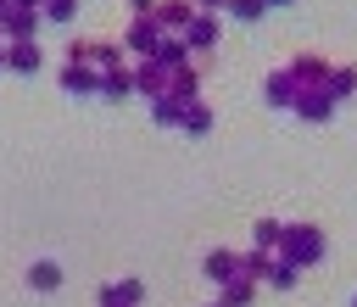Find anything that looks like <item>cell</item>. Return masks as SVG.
<instances>
[{
    "mask_svg": "<svg viewBox=\"0 0 357 307\" xmlns=\"http://www.w3.org/2000/svg\"><path fill=\"white\" fill-rule=\"evenodd\" d=\"M324 251H329V240H324V229L318 223H284V240H279V251L273 257H284L290 268H318L324 262Z\"/></svg>",
    "mask_w": 357,
    "mask_h": 307,
    "instance_id": "cell-1",
    "label": "cell"
},
{
    "mask_svg": "<svg viewBox=\"0 0 357 307\" xmlns=\"http://www.w3.org/2000/svg\"><path fill=\"white\" fill-rule=\"evenodd\" d=\"M117 45H123V56H128V61H145V56L162 45V28H156V17H151V11H134Z\"/></svg>",
    "mask_w": 357,
    "mask_h": 307,
    "instance_id": "cell-2",
    "label": "cell"
},
{
    "mask_svg": "<svg viewBox=\"0 0 357 307\" xmlns=\"http://www.w3.org/2000/svg\"><path fill=\"white\" fill-rule=\"evenodd\" d=\"M329 56H318V50H296L290 61H284V73L296 78V89H324V78H329Z\"/></svg>",
    "mask_w": 357,
    "mask_h": 307,
    "instance_id": "cell-3",
    "label": "cell"
},
{
    "mask_svg": "<svg viewBox=\"0 0 357 307\" xmlns=\"http://www.w3.org/2000/svg\"><path fill=\"white\" fill-rule=\"evenodd\" d=\"M218 33H223V17H201V11H195L190 28H184L178 39H184L190 56H206V50H218Z\"/></svg>",
    "mask_w": 357,
    "mask_h": 307,
    "instance_id": "cell-4",
    "label": "cell"
},
{
    "mask_svg": "<svg viewBox=\"0 0 357 307\" xmlns=\"http://www.w3.org/2000/svg\"><path fill=\"white\" fill-rule=\"evenodd\" d=\"M45 67V50H39V39H6V73H17V78H33Z\"/></svg>",
    "mask_w": 357,
    "mask_h": 307,
    "instance_id": "cell-5",
    "label": "cell"
},
{
    "mask_svg": "<svg viewBox=\"0 0 357 307\" xmlns=\"http://www.w3.org/2000/svg\"><path fill=\"white\" fill-rule=\"evenodd\" d=\"M290 112H296L301 123H329V117H335V100H329V89H296Z\"/></svg>",
    "mask_w": 357,
    "mask_h": 307,
    "instance_id": "cell-6",
    "label": "cell"
},
{
    "mask_svg": "<svg viewBox=\"0 0 357 307\" xmlns=\"http://www.w3.org/2000/svg\"><path fill=\"white\" fill-rule=\"evenodd\" d=\"M95 301H100V307H139V301H145V279H134V274H128V279H112V285L95 290Z\"/></svg>",
    "mask_w": 357,
    "mask_h": 307,
    "instance_id": "cell-7",
    "label": "cell"
},
{
    "mask_svg": "<svg viewBox=\"0 0 357 307\" xmlns=\"http://www.w3.org/2000/svg\"><path fill=\"white\" fill-rule=\"evenodd\" d=\"M151 17H156L162 33H184L190 17H195V6H190V0H151Z\"/></svg>",
    "mask_w": 357,
    "mask_h": 307,
    "instance_id": "cell-8",
    "label": "cell"
},
{
    "mask_svg": "<svg viewBox=\"0 0 357 307\" xmlns=\"http://www.w3.org/2000/svg\"><path fill=\"white\" fill-rule=\"evenodd\" d=\"M39 28H45V17L28 11V6H11V11L0 17V33H6V39H39Z\"/></svg>",
    "mask_w": 357,
    "mask_h": 307,
    "instance_id": "cell-9",
    "label": "cell"
},
{
    "mask_svg": "<svg viewBox=\"0 0 357 307\" xmlns=\"http://www.w3.org/2000/svg\"><path fill=\"white\" fill-rule=\"evenodd\" d=\"M128 67H134V95H139V100L167 95V73H162L156 61H128Z\"/></svg>",
    "mask_w": 357,
    "mask_h": 307,
    "instance_id": "cell-10",
    "label": "cell"
},
{
    "mask_svg": "<svg viewBox=\"0 0 357 307\" xmlns=\"http://www.w3.org/2000/svg\"><path fill=\"white\" fill-rule=\"evenodd\" d=\"M262 100H268L273 112H290V100H296V78H290L284 67H273V73L262 78Z\"/></svg>",
    "mask_w": 357,
    "mask_h": 307,
    "instance_id": "cell-11",
    "label": "cell"
},
{
    "mask_svg": "<svg viewBox=\"0 0 357 307\" xmlns=\"http://www.w3.org/2000/svg\"><path fill=\"white\" fill-rule=\"evenodd\" d=\"M61 89H67V95H100V73L84 67V61H67V67H61Z\"/></svg>",
    "mask_w": 357,
    "mask_h": 307,
    "instance_id": "cell-12",
    "label": "cell"
},
{
    "mask_svg": "<svg viewBox=\"0 0 357 307\" xmlns=\"http://www.w3.org/2000/svg\"><path fill=\"white\" fill-rule=\"evenodd\" d=\"M167 95H173V100H201V67H195V61L173 67V73H167Z\"/></svg>",
    "mask_w": 357,
    "mask_h": 307,
    "instance_id": "cell-13",
    "label": "cell"
},
{
    "mask_svg": "<svg viewBox=\"0 0 357 307\" xmlns=\"http://www.w3.org/2000/svg\"><path fill=\"white\" fill-rule=\"evenodd\" d=\"M201 274H206L212 285H223V279H234V274H240V251H229V246H218V251H206V257H201Z\"/></svg>",
    "mask_w": 357,
    "mask_h": 307,
    "instance_id": "cell-14",
    "label": "cell"
},
{
    "mask_svg": "<svg viewBox=\"0 0 357 307\" xmlns=\"http://www.w3.org/2000/svg\"><path fill=\"white\" fill-rule=\"evenodd\" d=\"M89 67L95 73H117V67H128V56H123L117 39H89Z\"/></svg>",
    "mask_w": 357,
    "mask_h": 307,
    "instance_id": "cell-15",
    "label": "cell"
},
{
    "mask_svg": "<svg viewBox=\"0 0 357 307\" xmlns=\"http://www.w3.org/2000/svg\"><path fill=\"white\" fill-rule=\"evenodd\" d=\"M212 106L206 100H184V117H178V134H190V140H201V134H212Z\"/></svg>",
    "mask_w": 357,
    "mask_h": 307,
    "instance_id": "cell-16",
    "label": "cell"
},
{
    "mask_svg": "<svg viewBox=\"0 0 357 307\" xmlns=\"http://www.w3.org/2000/svg\"><path fill=\"white\" fill-rule=\"evenodd\" d=\"M257 290H262L257 279L234 274V279H223V285H218V307H251V296H257Z\"/></svg>",
    "mask_w": 357,
    "mask_h": 307,
    "instance_id": "cell-17",
    "label": "cell"
},
{
    "mask_svg": "<svg viewBox=\"0 0 357 307\" xmlns=\"http://www.w3.org/2000/svg\"><path fill=\"white\" fill-rule=\"evenodd\" d=\"M145 61H156L162 73H173V67H184V61H190V50H184V39H178V33H162V45H156Z\"/></svg>",
    "mask_w": 357,
    "mask_h": 307,
    "instance_id": "cell-18",
    "label": "cell"
},
{
    "mask_svg": "<svg viewBox=\"0 0 357 307\" xmlns=\"http://www.w3.org/2000/svg\"><path fill=\"white\" fill-rule=\"evenodd\" d=\"M324 89H329V100H335V106H340V100H351V95H357V67H346V61H340V67H329Z\"/></svg>",
    "mask_w": 357,
    "mask_h": 307,
    "instance_id": "cell-19",
    "label": "cell"
},
{
    "mask_svg": "<svg viewBox=\"0 0 357 307\" xmlns=\"http://www.w3.org/2000/svg\"><path fill=\"white\" fill-rule=\"evenodd\" d=\"M100 95H106V100H134V67L100 73Z\"/></svg>",
    "mask_w": 357,
    "mask_h": 307,
    "instance_id": "cell-20",
    "label": "cell"
},
{
    "mask_svg": "<svg viewBox=\"0 0 357 307\" xmlns=\"http://www.w3.org/2000/svg\"><path fill=\"white\" fill-rule=\"evenodd\" d=\"M145 106H151V123L156 128H178V117H184V100H173V95H156Z\"/></svg>",
    "mask_w": 357,
    "mask_h": 307,
    "instance_id": "cell-21",
    "label": "cell"
},
{
    "mask_svg": "<svg viewBox=\"0 0 357 307\" xmlns=\"http://www.w3.org/2000/svg\"><path fill=\"white\" fill-rule=\"evenodd\" d=\"M279 240H284V218H257V223H251V246L279 251Z\"/></svg>",
    "mask_w": 357,
    "mask_h": 307,
    "instance_id": "cell-22",
    "label": "cell"
},
{
    "mask_svg": "<svg viewBox=\"0 0 357 307\" xmlns=\"http://www.w3.org/2000/svg\"><path fill=\"white\" fill-rule=\"evenodd\" d=\"M56 285H61V262H50V257L28 262V290H56Z\"/></svg>",
    "mask_w": 357,
    "mask_h": 307,
    "instance_id": "cell-23",
    "label": "cell"
},
{
    "mask_svg": "<svg viewBox=\"0 0 357 307\" xmlns=\"http://www.w3.org/2000/svg\"><path fill=\"white\" fill-rule=\"evenodd\" d=\"M262 285H268V290H296V285H301V268H290L284 257H273V262H268V279H262Z\"/></svg>",
    "mask_w": 357,
    "mask_h": 307,
    "instance_id": "cell-24",
    "label": "cell"
},
{
    "mask_svg": "<svg viewBox=\"0 0 357 307\" xmlns=\"http://www.w3.org/2000/svg\"><path fill=\"white\" fill-rule=\"evenodd\" d=\"M268 262H273V251H262V246H251V251H240V274H245V279H257V285L268 279Z\"/></svg>",
    "mask_w": 357,
    "mask_h": 307,
    "instance_id": "cell-25",
    "label": "cell"
},
{
    "mask_svg": "<svg viewBox=\"0 0 357 307\" xmlns=\"http://www.w3.org/2000/svg\"><path fill=\"white\" fill-rule=\"evenodd\" d=\"M39 17H45V22H56V28H67V22L78 17V0H45V6H39Z\"/></svg>",
    "mask_w": 357,
    "mask_h": 307,
    "instance_id": "cell-26",
    "label": "cell"
},
{
    "mask_svg": "<svg viewBox=\"0 0 357 307\" xmlns=\"http://www.w3.org/2000/svg\"><path fill=\"white\" fill-rule=\"evenodd\" d=\"M262 11H268L262 0H229V11H223V17H234V22H262Z\"/></svg>",
    "mask_w": 357,
    "mask_h": 307,
    "instance_id": "cell-27",
    "label": "cell"
},
{
    "mask_svg": "<svg viewBox=\"0 0 357 307\" xmlns=\"http://www.w3.org/2000/svg\"><path fill=\"white\" fill-rule=\"evenodd\" d=\"M67 61H84L89 67V39H67Z\"/></svg>",
    "mask_w": 357,
    "mask_h": 307,
    "instance_id": "cell-28",
    "label": "cell"
},
{
    "mask_svg": "<svg viewBox=\"0 0 357 307\" xmlns=\"http://www.w3.org/2000/svg\"><path fill=\"white\" fill-rule=\"evenodd\" d=\"M190 6H195L201 17H223V11H229V0H190Z\"/></svg>",
    "mask_w": 357,
    "mask_h": 307,
    "instance_id": "cell-29",
    "label": "cell"
},
{
    "mask_svg": "<svg viewBox=\"0 0 357 307\" xmlns=\"http://www.w3.org/2000/svg\"><path fill=\"white\" fill-rule=\"evenodd\" d=\"M11 6H28V11H39V6H45V0H11Z\"/></svg>",
    "mask_w": 357,
    "mask_h": 307,
    "instance_id": "cell-30",
    "label": "cell"
},
{
    "mask_svg": "<svg viewBox=\"0 0 357 307\" xmlns=\"http://www.w3.org/2000/svg\"><path fill=\"white\" fill-rule=\"evenodd\" d=\"M128 11H151V0H128Z\"/></svg>",
    "mask_w": 357,
    "mask_h": 307,
    "instance_id": "cell-31",
    "label": "cell"
},
{
    "mask_svg": "<svg viewBox=\"0 0 357 307\" xmlns=\"http://www.w3.org/2000/svg\"><path fill=\"white\" fill-rule=\"evenodd\" d=\"M6 11H11V0H0V17H6Z\"/></svg>",
    "mask_w": 357,
    "mask_h": 307,
    "instance_id": "cell-32",
    "label": "cell"
},
{
    "mask_svg": "<svg viewBox=\"0 0 357 307\" xmlns=\"http://www.w3.org/2000/svg\"><path fill=\"white\" fill-rule=\"evenodd\" d=\"M0 73H6V45H0Z\"/></svg>",
    "mask_w": 357,
    "mask_h": 307,
    "instance_id": "cell-33",
    "label": "cell"
},
{
    "mask_svg": "<svg viewBox=\"0 0 357 307\" xmlns=\"http://www.w3.org/2000/svg\"><path fill=\"white\" fill-rule=\"evenodd\" d=\"M262 6H290V0H262Z\"/></svg>",
    "mask_w": 357,
    "mask_h": 307,
    "instance_id": "cell-34",
    "label": "cell"
},
{
    "mask_svg": "<svg viewBox=\"0 0 357 307\" xmlns=\"http://www.w3.org/2000/svg\"><path fill=\"white\" fill-rule=\"evenodd\" d=\"M351 307H357V290H351Z\"/></svg>",
    "mask_w": 357,
    "mask_h": 307,
    "instance_id": "cell-35",
    "label": "cell"
},
{
    "mask_svg": "<svg viewBox=\"0 0 357 307\" xmlns=\"http://www.w3.org/2000/svg\"><path fill=\"white\" fill-rule=\"evenodd\" d=\"M206 307H218V301H206Z\"/></svg>",
    "mask_w": 357,
    "mask_h": 307,
    "instance_id": "cell-36",
    "label": "cell"
}]
</instances>
